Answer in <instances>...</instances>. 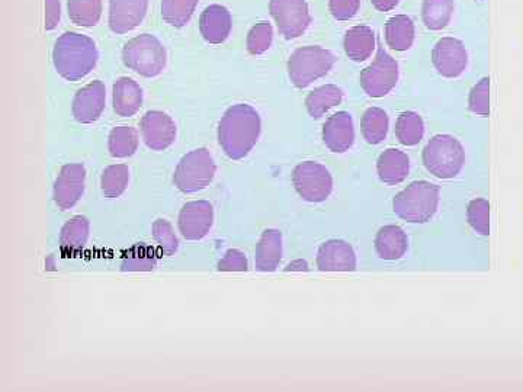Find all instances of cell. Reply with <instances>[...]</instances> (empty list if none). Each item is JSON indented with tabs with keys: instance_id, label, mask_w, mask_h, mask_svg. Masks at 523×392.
Returning a JSON list of instances; mask_svg holds the SVG:
<instances>
[{
	"instance_id": "cell-5",
	"label": "cell",
	"mask_w": 523,
	"mask_h": 392,
	"mask_svg": "<svg viewBox=\"0 0 523 392\" xmlns=\"http://www.w3.org/2000/svg\"><path fill=\"white\" fill-rule=\"evenodd\" d=\"M123 61L137 75L156 77L165 70L166 50L154 35H139L125 44Z\"/></svg>"
},
{
	"instance_id": "cell-17",
	"label": "cell",
	"mask_w": 523,
	"mask_h": 392,
	"mask_svg": "<svg viewBox=\"0 0 523 392\" xmlns=\"http://www.w3.org/2000/svg\"><path fill=\"white\" fill-rule=\"evenodd\" d=\"M317 268L322 272H352L356 269V255L351 244L343 240H329L317 253Z\"/></svg>"
},
{
	"instance_id": "cell-9",
	"label": "cell",
	"mask_w": 523,
	"mask_h": 392,
	"mask_svg": "<svg viewBox=\"0 0 523 392\" xmlns=\"http://www.w3.org/2000/svg\"><path fill=\"white\" fill-rule=\"evenodd\" d=\"M293 182L298 195L307 202H323L333 191L329 170L316 162L301 163L294 169Z\"/></svg>"
},
{
	"instance_id": "cell-25",
	"label": "cell",
	"mask_w": 523,
	"mask_h": 392,
	"mask_svg": "<svg viewBox=\"0 0 523 392\" xmlns=\"http://www.w3.org/2000/svg\"><path fill=\"white\" fill-rule=\"evenodd\" d=\"M375 50V34L370 27L358 25L345 35V53L354 61L370 59Z\"/></svg>"
},
{
	"instance_id": "cell-7",
	"label": "cell",
	"mask_w": 523,
	"mask_h": 392,
	"mask_svg": "<svg viewBox=\"0 0 523 392\" xmlns=\"http://www.w3.org/2000/svg\"><path fill=\"white\" fill-rule=\"evenodd\" d=\"M216 163L207 149L191 151L182 157L176 167L173 182L176 188L185 194L202 191L207 188L216 175Z\"/></svg>"
},
{
	"instance_id": "cell-28",
	"label": "cell",
	"mask_w": 523,
	"mask_h": 392,
	"mask_svg": "<svg viewBox=\"0 0 523 392\" xmlns=\"http://www.w3.org/2000/svg\"><path fill=\"white\" fill-rule=\"evenodd\" d=\"M388 115L381 108H370L362 115L361 133L372 146L383 143L388 133Z\"/></svg>"
},
{
	"instance_id": "cell-6",
	"label": "cell",
	"mask_w": 523,
	"mask_h": 392,
	"mask_svg": "<svg viewBox=\"0 0 523 392\" xmlns=\"http://www.w3.org/2000/svg\"><path fill=\"white\" fill-rule=\"evenodd\" d=\"M335 56L326 48L307 46L298 48L288 60V75L295 88H308L311 83L326 76L335 64Z\"/></svg>"
},
{
	"instance_id": "cell-23",
	"label": "cell",
	"mask_w": 523,
	"mask_h": 392,
	"mask_svg": "<svg viewBox=\"0 0 523 392\" xmlns=\"http://www.w3.org/2000/svg\"><path fill=\"white\" fill-rule=\"evenodd\" d=\"M409 240L403 228L384 226L375 237V250L383 260H399L406 255Z\"/></svg>"
},
{
	"instance_id": "cell-15",
	"label": "cell",
	"mask_w": 523,
	"mask_h": 392,
	"mask_svg": "<svg viewBox=\"0 0 523 392\" xmlns=\"http://www.w3.org/2000/svg\"><path fill=\"white\" fill-rule=\"evenodd\" d=\"M107 102V89L102 82L89 83L85 88L80 89L73 99V117L82 124H92L99 120L105 109Z\"/></svg>"
},
{
	"instance_id": "cell-35",
	"label": "cell",
	"mask_w": 523,
	"mask_h": 392,
	"mask_svg": "<svg viewBox=\"0 0 523 392\" xmlns=\"http://www.w3.org/2000/svg\"><path fill=\"white\" fill-rule=\"evenodd\" d=\"M130 182V169L125 165H112L102 173L101 188L107 198H118L124 194Z\"/></svg>"
},
{
	"instance_id": "cell-34",
	"label": "cell",
	"mask_w": 523,
	"mask_h": 392,
	"mask_svg": "<svg viewBox=\"0 0 523 392\" xmlns=\"http://www.w3.org/2000/svg\"><path fill=\"white\" fill-rule=\"evenodd\" d=\"M198 0H162V16L169 25L182 28L197 9Z\"/></svg>"
},
{
	"instance_id": "cell-29",
	"label": "cell",
	"mask_w": 523,
	"mask_h": 392,
	"mask_svg": "<svg viewBox=\"0 0 523 392\" xmlns=\"http://www.w3.org/2000/svg\"><path fill=\"white\" fill-rule=\"evenodd\" d=\"M425 136V124L416 112H403L396 122V137L403 146L412 147L419 144Z\"/></svg>"
},
{
	"instance_id": "cell-26",
	"label": "cell",
	"mask_w": 523,
	"mask_h": 392,
	"mask_svg": "<svg viewBox=\"0 0 523 392\" xmlns=\"http://www.w3.org/2000/svg\"><path fill=\"white\" fill-rule=\"evenodd\" d=\"M343 99L342 89L336 85H324L314 89L306 99V108L310 117L322 118L330 109L338 106Z\"/></svg>"
},
{
	"instance_id": "cell-4",
	"label": "cell",
	"mask_w": 523,
	"mask_h": 392,
	"mask_svg": "<svg viewBox=\"0 0 523 392\" xmlns=\"http://www.w3.org/2000/svg\"><path fill=\"white\" fill-rule=\"evenodd\" d=\"M464 163V147L457 138L448 134L433 137L423 150V165L435 178H457Z\"/></svg>"
},
{
	"instance_id": "cell-32",
	"label": "cell",
	"mask_w": 523,
	"mask_h": 392,
	"mask_svg": "<svg viewBox=\"0 0 523 392\" xmlns=\"http://www.w3.org/2000/svg\"><path fill=\"white\" fill-rule=\"evenodd\" d=\"M89 221L85 217H75L63 227L60 244L64 252L75 253L82 250L88 242Z\"/></svg>"
},
{
	"instance_id": "cell-40",
	"label": "cell",
	"mask_w": 523,
	"mask_h": 392,
	"mask_svg": "<svg viewBox=\"0 0 523 392\" xmlns=\"http://www.w3.org/2000/svg\"><path fill=\"white\" fill-rule=\"evenodd\" d=\"M361 0H329L330 14L338 21H349L358 14Z\"/></svg>"
},
{
	"instance_id": "cell-10",
	"label": "cell",
	"mask_w": 523,
	"mask_h": 392,
	"mask_svg": "<svg viewBox=\"0 0 523 392\" xmlns=\"http://www.w3.org/2000/svg\"><path fill=\"white\" fill-rule=\"evenodd\" d=\"M269 11L277 22L279 34L287 40L301 37L311 24L306 0H271Z\"/></svg>"
},
{
	"instance_id": "cell-39",
	"label": "cell",
	"mask_w": 523,
	"mask_h": 392,
	"mask_svg": "<svg viewBox=\"0 0 523 392\" xmlns=\"http://www.w3.org/2000/svg\"><path fill=\"white\" fill-rule=\"evenodd\" d=\"M153 237L159 244L160 252L165 256H172L178 252V237L173 233V228L169 221L157 220L153 224Z\"/></svg>"
},
{
	"instance_id": "cell-43",
	"label": "cell",
	"mask_w": 523,
	"mask_h": 392,
	"mask_svg": "<svg viewBox=\"0 0 523 392\" xmlns=\"http://www.w3.org/2000/svg\"><path fill=\"white\" fill-rule=\"evenodd\" d=\"M372 5L375 9L381 12H388L391 9L396 8L399 5L400 0H371Z\"/></svg>"
},
{
	"instance_id": "cell-3",
	"label": "cell",
	"mask_w": 523,
	"mask_h": 392,
	"mask_svg": "<svg viewBox=\"0 0 523 392\" xmlns=\"http://www.w3.org/2000/svg\"><path fill=\"white\" fill-rule=\"evenodd\" d=\"M439 194L441 191L435 183L426 181L410 183L394 198L393 210L397 217L407 223H428L438 211Z\"/></svg>"
},
{
	"instance_id": "cell-20",
	"label": "cell",
	"mask_w": 523,
	"mask_h": 392,
	"mask_svg": "<svg viewBox=\"0 0 523 392\" xmlns=\"http://www.w3.org/2000/svg\"><path fill=\"white\" fill-rule=\"evenodd\" d=\"M112 105L120 117H133L143 105V91L130 77H121L112 89Z\"/></svg>"
},
{
	"instance_id": "cell-16",
	"label": "cell",
	"mask_w": 523,
	"mask_h": 392,
	"mask_svg": "<svg viewBox=\"0 0 523 392\" xmlns=\"http://www.w3.org/2000/svg\"><path fill=\"white\" fill-rule=\"evenodd\" d=\"M149 8V0H109V28L127 34L139 27Z\"/></svg>"
},
{
	"instance_id": "cell-2",
	"label": "cell",
	"mask_w": 523,
	"mask_h": 392,
	"mask_svg": "<svg viewBox=\"0 0 523 392\" xmlns=\"http://www.w3.org/2000/svg\"><path fill=\"white\" fill-rule=\"evenodd\" d=\"M98 57L93 40L77 32H64L56 41L53 51L57 73L70 82L88 76L95 69Z\"/></svg>"
},
{
	"instance_id": "cell-36",
	"label": "cell",
	"mask_w": 523,
	"mask_h": 392,
	"mask_svg": "<svg viewBox=\"0 0 523 392\" xmlns=\"http://www.w3.org/2000/svg\"><path fill=\"white\" fill-rule=\"evenodd\" d=\"M468 224L480 236L490 234V204L487 199L477 198L470 202L467 210Z\"/></svg>"
},
{
	"instance_id": "cell-44",
	"label": "cell",
	"mask_w": 523,
	"mask_h": 392,
	"mask_svg": "<svg viewBox=\"0 0 523 392\" xmlns=\"http://www.w3.org/2000/svg\"><path fill=\"white\" fill-rule=\"evenodd\" d=\"M308 263L306 260H295V262H291L290 265L285 268V271H308Z\"/></svg>"
},
{
	"instance_id": "cell-38",
	"label": "cell",
	"mask_w": 523,
	"mask_h": 392,
	"mask_svg": "<svg viewBox=\"0 0 523 392\" xmlns=\"http://www.w3.org/2000/svg\"><path fill=\"white\" fill-rule=\"evenodd\" d=\"M468 106L473 114L480 117H489L490 115V79L483 77L480 82L471 89Z\"/></svg>"
},
{
	"instance_id": "cell-27",
	"label": "cell",
	"mask_w": 523,
	"mask_h": 392,
	"mask_svg": "<svg viewBox=\"0 0 523 392\" xmlns=\"http://www.w3.org/2000/svg\"><path fill=\"white\" fill-rule=\"evenodd\" d=\"M452 14H454V0H425L423 2V22L428 30H445L451 22Z\"/></svg>"
},
{
	"instance_id": "cell-14",
	"label": "cell",
	"mask_w": 523,
	"mask_h": 392,
	"mask_svg": "<svg viewBox=\"0 0 523 392\" xmlns=\"http://www.w3.org/2000/svg\"><path fill=\"white\" fill-rule=\"evenodd\" d=\"M141 136L149 149H169L176 138L175 122L165 112L149 111L141 120Z\"/></svg>"
},
{
	"instance_id": "cell-1",
	"label": "cell",
	"mask_w": 523,
	"mask_h": 392,
	"mask_svg": "<svg viewBox=\"0 0 523 392\" xmlns=\"http://www.w3.org/2000/svg\"><path fill=\"white\" fill-rule=\"evenodd\" d=\"M261 128V117L252 106H231L218 125L221 149L230 159H243L258 143Z\"/></svg>"
},
{
	"instance_id": "cell-12",
	"label": "cell",
	"mask_w": 523,
	"mask_h": 392,
	"mask_svg": "<svg viewBox=\"0 0 523 392\" xmlns=\"http://www.w3.org/2000/svg\"><path fill=\"white\" fill-rule=\"evenodd\" d=\"M86 169L83 165H66L54 183V202L60 210L75 207L85 192Z\"/></svg>"
},
{
	"instance_id": "cell-24",
	"label": "cell",
	"mask_w": 523,
	"mask_h": 392,
	"mask_svg": "<svg viewBox=\"0 0 523 392\" xmlns=\"http://www.w3.org/2000/svg\"><path fill=\"white\" fill-rule=\"evenodd\" d=\"M387 46L396 51H407L415 41V24L406 15H397L385 24Z\"/></svg>"
},
{
	"instance_id": "cell-30",
	"label": "cell",
	"mask_w": 523,
	"mask_h": 392,
	"mask_svg": "<svg viewBox=\"0 0 523 392\" xmlns=\"http://www.w3.org/2000/svg\"><path fill=\"white\" fill-rule=\"evenodd\" d=\"M67 11L73 24L93 27L102 15V0H67Z\"/></svg>"
},
{
	"instance_id": "cell-22",
	"label": "cell",
	"mask_w": 523,
	"mask_h": 392,
	"mask_svg": "<svg viewBox=\"0 0 523 392\" xmlns=\"http://www.w3.org/2000/svg\"><path fill=\"white\" fill-rule=\"evenodd\" d=\"M282 259V234L279 230L263 231L256 247V269L261 272H272L278 268Z\"/></svg>"
},
{
	"instance_id": "cell-42",
	"label": "cell",
	"mask_w": 523,
	"mask_h": 392,
	"mask_svg": "<svg viewBox=\"0 0 523 392\" xmlns=\"http://www.w3.org/2000/svg\"><path fill=\"white\" fill-rule=\"evenodd\" d=\"M62 16L60 0H46V30L51 31L59 25Z\"/></svg>"
},
{
	"instance_id": "cell-13",
	"label": "cell",
	"mask_w": 523,
	"mask_h": 392,
	"mask_svg": "<svg viewBox=\"0 0 523 392\" xmlns=\"http://www.w3.org/2000/svg\"><path fill=\"white\" fill-rule=\"evenodd\" d=\"M214 223V208L210 202H188L179 214V231L186 240H201L210 233Z\"/></svg>"
},
{
	"instance_id": "cell-21",
	"label": "cell",
	"mask_w": 523,
	"mask_h": 392,
	"mask_svg": "<svg viewBox=\"0 0 523 392\" xmlns=\"http://www.w3.org/2000/svg\"><path fill=\"white\" fill-rule=\"evenodd\" d=\"M377 172L385 185H399L406 181L410 172V159L404 151L388 149L378 157Z\"/></svg>"
},
{
	"instance_id": "cell-11",
	"label": "cell",
	"mask_w": 523,
	"mask_h": 392,
	"mask_svg": "<svg viewBox=\"0 0 523 392\" xmlns=\"http://www.w3.org/2000/svg\"><path fill=\"white\" fill-rule=\"evenodd\" d=\"M432 61L439 75L454 79L467 69L468 53L457 38H441L432 50Z\"/></svg>"
},
{
	"instance_id": "cell-41",
	"label": "cell",
	"mask_w": 523,
	"mask_h": 392,
	"mask_svg": "<svg viewBox=\"0 0 523 392\" xmlns=\"http://www.w3.org/2000/svg\"><path fill=\"white\" fill-rule=\"evenodd\" d=\"M217 269L221 272H246L247 259L245 253L236 249L229 250L218 262Z\"/></svg>"
},
{
	"instance_id": "cell-37",
	"label": "cell",
	"mask_w": 523,
	"mask_h": 392,
	"mask_svg": "<svg viewBox=\"0 0 523 392\" xmlns=\"http://www.w3.org/2000/svg\"><path fill=\"white\" fill-rule=\"evenodd\" d=\"M274 40V30L269 22H259L247 34V50L253 56L265 53Z\"/></svg>"
},
{
	"instance_id": "cell-8",
	"label": "cell",
	"mask_w": 523,
	"mask_h": 392,
	"mask_svg": "<svg viewBox=\"0 0 523 392\" xmlns=\"http://www.w3.org/2000/svg\"><path fill=\"white\" fill-rule=\"evenodd\" d=\"M399 80V63L384 50L378 48L377 56L359 76L362 89L371 98H383L396 88Z\"/></svg>"
},
{
	"instance_id": "cell-31",
	"label": "cell",
	"mask_w": 523,
	"mask_h": 392,
	"mask_svg": "<svg viewBox=\"0 0 523 392\" xmlns=\"http://www.w3.org/2000/svg\"><path fill=\"white\" fill-rule=\"evenodd\" d=\"M139 147V134L133 127H117L111 131L108 149L112 157L125 159L133 156Z\"/></svg>"
},
{
	"instance_id": "cell-18",
	"label": "cell",
	"mask_w": 523,
	"mask_h": 392,
	"mask_svg": "<svg viewBox=\"0 0 523 392\" xmlns=\"http://www.w3.org/2000/svg\"><path fill=\"white\" fill-rule=\"evenodd\" d=\"M323 141L333 153H345L354 146V120L348 112L332 115L323 125Z\"/></svg>"
},
{
	"instance_id": "cell-19",
	"label": "cell",
	"mask_w": 523,
	"mask_h": 392,
	"mask_svg": "<svg viewBox=\"0 0 523 392\" xmlns=\"http://www.w3.org/2000/svg\"><path fill=\"white\" fill-rule=\"evenodd\" d=\"M200 30L204 40L210 44H221L229 38L231 15L229 9L221 5L205 8L200 19Z\"/></svg>"
},
{
	"instance_id": "cell-33",
	"label": "cell",
	"mask_w": 523,
	"mask_h": 392,
	"mask_svg": "<svg viewBox=\"0 0 523 392\" xmlns=\"http://www.w3.org/2000/svg\"><path fill=\"white\" fill-rule=\"evenodd\" d=\"M156 265L157 256L152 247L140 243L131 247V249L125 253L123 263H121V271L149 272L153 271Z\"/></svg>"
}]
</instances>
